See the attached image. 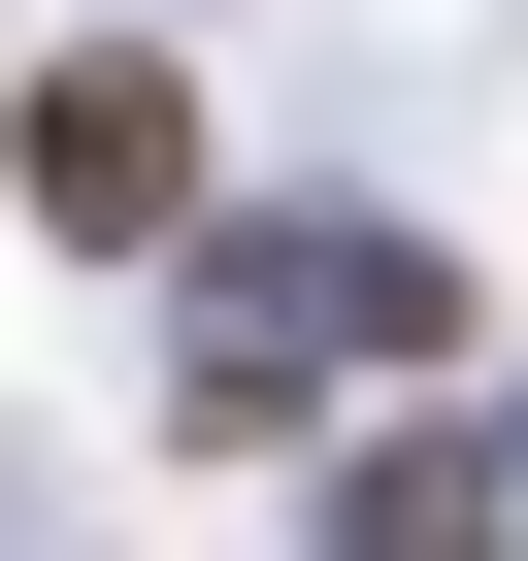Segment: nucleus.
Instances as JSON below:
<instances>
[{"mask_svg":"<svg viewBox=\"0 0 528 561\" xmlns=\"http://www.w3.org/2000/svg\"><path fill=\"white\" fill-rule=\"evenodd\" d=\"M0 198H34L67 264H133V231H198V100H165L133 34H67V67H34V133H0Z\"/></svg>","mask_w":528,"mask_h":561,"instance_id":"1","label":"nucleus"}]
</instances>
